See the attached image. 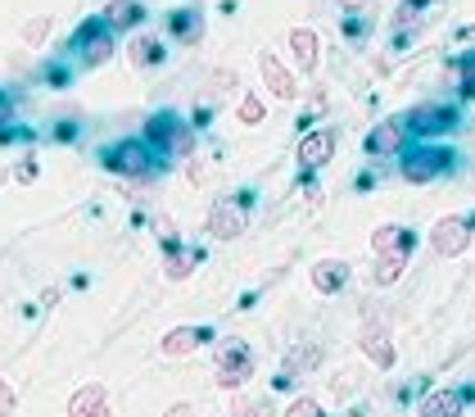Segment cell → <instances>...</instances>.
Instances as JSON below:
<instances>
[{
  "instance_id": "1",
  "label": "cell",
  "mask_w": 475,
  "mask_h": 417,
  "mask_svg": "<svg viewBox=\"0 0 475 417\" xmlns=\"http://www.w3.org/2000/svg\"><path fill=\"white\" fill-rule=\"evenodd\" d=\"M149 150H158L164 159H190V150H195V132L186 119H177L172 109L164 113H154V119L145 123V136H141Z\"/></svg>"
},
{
  "instance_id": "2",
  "label": "cell",
  "mask_w": 475,
  "mask_h": 417,
  "mask_svg": "<svg viewBox=\"0 0 475 417\" xmlns=\"http://www.w3.org/2000/svg\"><path fill=\"white\" fill-rule=\"evenodd\" d=\"M100 164L109 168V173H118V177H136V181H145V177H154L158 173V164H154V150L145 145V141H118V145H109L104 155H100Z\"/></svg>"
},
{
  "instance_id": "3",
  "label": "cell",
  "mask_w": 475,
  "mask_h": 417,
  "mask_svg": "<svg viewBox=\"0 0 475 417\" xmlns=\"http://www.w3.org/2000/svg\"><path fill=\"white\" fill-rule=\"evenodd\" d=\"M254 376V350L245 340H222L218 345V386L222 390H241Z\"/></svg>"
},
{
  "instance_id": "4",
  "label": "cell",
  "mask_w": 475,
  "mask_h": 417,
  "mask_svg": "<svg viewBox=\"0 0 475 417\" xmlns=\"http://www.w3.org/2000/svg\"><path fill=\"white\" fill-rule=\"evenodd\" d=\"M453 150H444V145H421V150H408L403 155V181H412V186H425V181H434V177H444L448 168H453Z\"/></svg>"
},
{
  "instance_id": "5",
  "label": "cell",
  "mask_w": 475,
  "mask_h": 417,
  "mask_svg": "<svg viewBox=\"0 0 475 417\" xmlns=\"http://www.w3.org/2000/svg\"><path fill=\"white\" fill-rule=\"evenodd\" d=\"M249 227V191L231 196V200H218L209 209V236L213 241H235Z\"/></svg>"
},
{
  "instance_id": "6",
  "label": "cell",
  "mask_w": 475,
  "mask_h": 417,
  "mask_svg": "<svg viewBox=\"0 0 475 417\" xmlns=\"http://www.w3.org/2000/svg\"><path fill=\"white\" fill-rule=\"evenodd\" d=\"M73 50L82 55V64H87V68H100V64H109V59H113V32H109L100 19H87L82 27L73 32Z\"/></svg>"
},
{
  "instance_id": "7",
  "label": "cell",
  "mask_w": 475,
  "mask_h": 417,
  "mask_svg": "<svg viewBox=\"0 0 475 417\" xmlns=\"http://www.w3.org/2000/svg\"><path fill=\"white\" fill-rule=\"evenodd\" d=\"M399 123H403L408 136H448L457 127V109L453 104H417Z\"/></svg>"
},
{
  "instance_id": "8",
  "label": "cell",
  "mask_w": 475,
  "mask_h": 417,
  "mask_svg": "<svg viewBox=\"0 0 475 417\" xmlns=\"http://www.w3.org/2000/svg\"><path fill=\"white\" fill-rule=\"evenodd\" d=\"M471 232H475L471 218H440V222H434V232H430V250L444 254V259H457L471 245Z\"/></svg>"
},
{
  "instance_id": "9",
  "label": "cell",
  "mask_w": 475,
  "mask_h": 417,
  "mask_svg": "<svg viewBox=\"0 0 475 417\" xmlns=\"http://www.w3.org/2000/svg\"><path fill=\"white\" fill-rule=\"evenodd\" d=\"M466 404H471V386H444L421 399V417H462Z\"/></svg>"
},
{
  "instance_id": "10",
  "label": "cell",
  "mask_w": 475,
  "mask_h": 417,
  "mask_svg": "<svg viewBox=\"0 0 475 417\" xmlns=\"http://www.w3.org/2000/svg\"><path fill=\"white\" fill-rule=\"evenodd\" d=\"M403 141H408V132H403V123H399V119H389V123H376V127L367 132V155H372V159L403 155Z\"/></svg>"
},
{
  "instance_id": "11",
  "label": "cell",
  "mask_w": 475,
  "mask_h": 417,
  "mask_svg": "<svg viewBox=\"0 0 475 417\" xmlns=\"http://www.w3.org/2000/svg\"><path fill=\"white\" fill-rule=\"evenodd\" d=\"M258 68H263V82L272 87V96L295 100V91H299V87H295V73H290L281 59H276L272 50H263V55H258Z\"/></svg>"
},
{
  "instance_id": "12",
  "label": "cell",
  "mask_w": 475,
  "mask_h": 417,
  "mask_svg": "<svg viewBox=\"0 0 475 417\" xmlns=\"http://www.w3.org/2000/svg\"><path fill=\"white\" fill-rule=\"evenodd\" d=\"M331 155H335V132H308L299 141V164H303V173L322 168Z\"/></svg>"
},
{
  "instance_id": "13",
  "label": "cell",
  "mask_w": 475,
  "mask_h": 417,
  "mask_svg": "<svg viewBox=\"0 0 475 417\" xmlns=\"http://www.w3.org/2000/svg\"><path fill=\"white\" fill-rule=\"evenodd\" d=\"M204 340H213V331H209V327H172V331L164 336V345H158V350H164L168 359H181V354H190V350H200Z\"/></svg>"
},
{
  "instance_id": "14",
  "label": "cell",
  "mask_w": 475,
  "mask_h": 417,
  "mask_svg": "<svg viewBox=\"0 0 475 417\" xmlns=\"http://www.w3.org/2000/svg\"><path fill=\"white\" fill-rule=\"evenodd\" d=\"M68 417H113L109 413V395L104 386H82L73 399H68Z\"/></svg>"
},
{
  "instance_id": "15",
  "label": "cell",
  "mask_w": 475,
  "mask_h": 417,
  "mask_svg": "<svg viewBox=\"0 0 475 417\" xmlns=\"http://www.w3.org/2000/svg\"><path fill=\"white\" fill-rule=\"evenodd\" d=\"M363 354L376 363V367H394V345H389V331L380 327V322H372V327H363Z\"/></svg>"
},
{
  "instance_id": "16",
  "label": "cell",
  "mask_w": 475,
  "mask_h": 417,
  "mask_svg": "<svg viewBox=\"0 0 475 417\" xmlns=\"http://www.w3.org/2000/svg\"><path fill=\"white\" fill-rule=\"evenodd\" d=\"M312 286L322 290V295L344 290V286H349V263H344V259H322V263L312 268Z\"/></svg>"
},
{
  "instance_id": "17",
  "label": "cell",
  "mask_w": 475,
  "mask_h": 417,
  "mask_svg": "<svg viewBox=\"0 0 475 417\" xmlns=\"http://www.w3.org/2000/svg\"><path fill=\"white\" fill-rule=\"evenodd\" d=\"M141 19H145V10L136 5V0H109V10H104L100 23H104L109 32H123V27H136Z\"/></svg>"
},
{
  "instance_id": "18",
  "label": "cell",
  "mask_w": 475,
  "mask_h": 417,
  "mask_svg": "<svg viewBox=\"0 0 475 417\" xmlns=\"http://www.w3.org/2000/svg\"><path fill=\"white\" fill-rule=\"evenodd\" d=\"M290 55H295V68H303V73L317 68V32L312 27H295L290 32Z\"/></svg>"
},
{
  "instance_id": "19",
  "label": "cell",
  "mask_w": 475,
  "mask_h": 417,
  "mask_svg": "<svg viewBox=\"0 0 475 417\" xmlns=\"http://www.w3.org/2000/svg\"><path fill=\"white\" fill-rule=\"evenodd\" d=\"M372 245H376V254H394V250H408V254H412V232H408V227L385 222V227H376Z\"/></svg>"
},
{
  "instance_id": "20",
  "label": "cell",
  "mask_w": 475,
  "mask_h": 417,
  "mask_svg": "<svg viewBox=\"0 0 475 417\" xmlns=\"http://www.w3.org/2000/svg\"><path fill=\"white\" fill-rule=\"evenodd\" d=\"M168 32L177 36V42H200V32H204L200 10H177V14L168 19Z\"/></svg>"
},
{
  "instance_id": "21",
  "label": "cell",
  "mask_w": 475,
  "mask_h": 417,
  "mask_svg": "<svg viewBox=\"0 0 475 417\" xmlns=\"http://www.w3.org/2000/svg\"><path fill=\"white\" fill-rule=\"evenodd\" d=\"M403 268H408V250L380 254V263H376V282H380V286H394V282L403 277Z\"/></svg>"
},
{
  "instance_id": "22",
  "label": "cell",
  "mask_w": 475,
  "mask_h": 417,
  "mask_svg": "<svg viewBox=\"0 0 475 417\" xmlns=\"http://www.w3.org/2000/svg\"><path fill=\"white\" fill-rule=\"evenodd\" d=\"M132 64L136 68H149V64H164V46H158L154 42V36H136V42H132Z\"/></svg>"
},
{
  "instance_id": "23",
  "label": "cell",
  "mask_w": 475,
  "mask_h": 417,
  "mask_svg": "<svg viewBox=\"0 0 475 417\" xmlns=\"http://www.w3.org/2000/svg\"><path fill=\"white\" fill-rule=\"evenodd\" d=\"M322 363V345H303V350H295L290 359H286V372L281 376H303L308 367H317Z\"/></svg>"
},
{
  "instance_id": "24",
  "label": "cell",
  "mask_w": 475,
  "mask_h": 417,
  "mask_svg": "<svg viewBox=\"0 0 475 417\" xmlns=\"http://www.w3.org/2000/svg\"><path fill=\"white\" fill-rule=\"evenodd\" d=\"M190 263H195V254H181V245L168 241V268H164V273H168L172 282H181V277L190 273Z\"/></svg>"
},
{
  "instance_id": "25",
  "label": "cell",
  "mask_w": 475,
  "mask_h": 417,
  "mask_svg": "<svg viewBox=\"0 0 475 417\" xmlns=\"http://www.w3.org/2000/svg\"><path fill=\"white\" fill-rule=\"evenodd\" d=\"M457 91H462V100H475V55H466L457 64Z\"/></svg>"
},
{
  "instance_id": "26",
  "label": "cell",
  "mask_w": 475,
  "mask_h": 417,
  "mask_svg": "<svg viewBox=\"0 0 475 417\" xmlns=\"http://www.w3.org/2000/svg\"><path fill=\"white\" fill-rule=\"evenodd\" d=\"M263 119H267V104H263L258 96H245V100H241V123H245V127H258Z\"/></svg>"
},
{
  "instance_id": "27",
  "label": "cell",
  "mask_w": 475,
  "mask_h": 417,
  "mask_svg": "<svg viewBox=\"0 0 475 417\" xmlns=\"http://www.w3.org/2000/svg\"><path fill=\"white\" fill-rule=\"evenodd\" d=\"M46 32H50V19L42 14V19H32V23L23 27V42H27V46H42V42H46Z\"/></svg>"
},
{
  "instance_id": "28",
  "label": "cell",
  "mask_w": 475,
  "mask_h": 417,
  "mask_svg": "<svg viewBox=\"0 0 475 417\" xmlns=\"http://www.w3.org/2000/svg\"><path fill=\"white\" fill-rule=\"evenodd\" d=\"M286 417H326V413H322V404H317V399H295L286 408Z\"/></svg>"
},
{
  "instance_id": "29",
  "label": "cell",
  "mask_w": 475,
  "mask_h": 417,
  "mask_svg": "<svg viewBox=\"0 0 475 417\" xmlns=\"http://www.w3.org/2000/svg\"><path fill=\"white\" fill-rule=\"evenodd\" d=\"M0 417H14V390L5 386V376H0Z\"/></svg>"
},
{
  "instance_id": "30",
  "label": "cell",
  "mask_w": 475,
  "mask_h": 417,
  "mask_svg": "<svg viewBox=\"0 0 475 417\" xmlns=\"http://www.w3.org/2000/svg\"><path fill=\"white\" fill-rule=\"evenodd\" d=\"M10 113H14V96H10L5 87H0V127L10 123Z\"/></svg>"
},
{
  "instance_id": "31",
  "label": "cell",
  "mask_w": 475,
  "mask_h": 417,
  "mask_svg": "<svg viewBox=\"0 0 475 417\" xmlns=\"http://www.w3.org/2000/svg\"><path fill=\"white\" fill-rule=\"evenodd\" d=\"M46 78H50V87H68V68H64V64H50Z\"/></svg>"
},
{
  "instance_id": "32",
  "label": "cell",
  "mask_w": 475,
  "mask_h": 417,
  "mask_svg": "<svg viewBox=\"0 0 475 417\" xmlns=\"http://www.w3.org/2000/svg\"><path fill=\"white\" fill-rule=\"evenodd\" d=\"M14 177H19V181H36V164H19Z\"/></svg>"
},
{
  "instance_id": "33",
  "label": "cell",
  "mask_w": 475,
  "mask_h": 417,
  "mask_svg": "<svg viewBox=\"0 0 475 417\" xmlns=\"http://www.w3.org/2000/svg\"><path fill=\"white\" fill-rule=\"evenodd\" d=\"M55 136H59V141H73V136H77V127H73V123H59V127H55Z\"/></svg>"
},
{
  "instance_id": "34",
  "label": "cell",
  "mask_w": 475,
  "mask_h": 417,
  "mask_svg": "<svg viewBox=\"0 0 475 417\" xmlns=\"http://www.w3.org/2000/svg\"><path fill=\"white\" fill-rule=\"evenodd\" d=\"M190 413H195V408H190V404H172V408H168V413H164V417H190Z\"/></svg>"
},
{
  "instance_id": "35",
  "label": "cell",
  "mask_w": 475,
  "mask_h": 417,
  "mask_svg": "<svg viewBox=\"0 0 475 417\" xmlns=\"http://www.w3.org/2000/svg\"><path fill=\"white\" fill-rule=\"evenodd\" d=\"M344 5H353V0H344Z\"/></svg>"
}]
</instances>
